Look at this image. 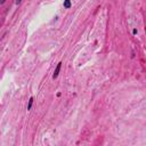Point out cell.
Returning <instances> with one entry per match:
<instances>
[{
  "instance_id": "cell-1",
  "label": "cell",
  "mask_w": 146,
  "mask_h": 146,
  "mask_svg": "<svg viewBox=\"0 0 146 146\" xmlns=\"http://www.w3.org/2000/svg\"><path fill=\"white\" fill-rule=\"evenodd\" d=\"M60 66H62V63H58V65H57V67H56V70H55V72H54V79L55 78H57V75H58V73H59V70H60Z\"/></svg>"
},
{
  "instance_id": "cell-2",
  "label": "cell",
  "mask_w": 146,
  "mask_h": 146,
  "mask_svg": "<svg viewBox=\"0 0 146 146\" xmlns=\"http://www.w3.org/2000/svg\"><path fill=\"white\" fill-rule=\"evenodd\" d=\"M64 7H65V8H70V7H71V1H70V0H65Z\"/></svg>"
},
{
  "instance_id": "cell-3",
  "label": "cell",
  "mask_w": 146,
  "mask_h": 146,
  "mask_svg": "<svg viewBox=\"0 0 146 146\" xmlns=\"http://www.w3.org/2000/svg\"><path fill=\"white\" fill-rule=\"evenodd\" d=\"M32 103H33V98H31V99H30V103H29V106H27V110H30V108H31V105H32Z\"/></svg>"
},
{
  "instance_id": "cell-4",
  "label": "cell",
  "mask_w": 146,
  "mask_h": 146,
  "mask_svg": "<svg viewBox=\"0 0 146 146\" xmlns=\"http://www.w3.org/2000/svg\"><path fill=\"white\" fill-rule=\"evenodd\" d=\"M21 2H22V0H16V3H17V5L21 3Z\"/></svg>"
},
{
  "instance_id": "cell-5",
  "label": "cell",
  "mask_w": 146,
  "mask_h": 146,
  "mask_svg": "<svg viewBox=\"0 0 146 146\" xmlns=\"http://www.w3.org/2000/svg\"><path fill=\"white\" fill-rule=\"evenodd\" d=\"M5 1H6V0H0V3H3Z\"/></svg>"
}]
</instances>
